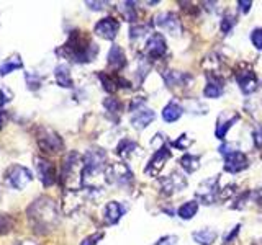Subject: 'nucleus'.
I'll return each mask as SVG.
<instances>
[{
	"instance_id": "4468645a",
	"label": "nucleus",
	"mask_w": 262,
	"mask_h": 245,
	"mask_svg": "<svg viewBox=\"0 0 262 245\" xmlns=\"http://www.w3.org/2000/svg\"><path fill=\"white\" fill-rule=\"evenodd\" d=\"M218 178H208L202 182L199 185V191H196V196L200 198V203L203 204H211L213 200H215V194L218 191Z\"/></svg>"
},
{
	"instance_id": "9d476101",
	"label": "nucleus",
	"mask_w": 262,
	"mask_h": 245,
	"mask_svg": "<svg viewBox=\"0 0 262 245\" xmlns=\"http://www.w3.org/2000/svg\"><path fill=\"white\" fill-rule=\"evenodd\" d=\"M35 165H36V172H38V177L41 180V183H43L45 186H51L56 182V172H54L53 163L46 159H43V157H36Z\"/></svg>"
},
{
	"instance_id": "a19ab883",
	"label": "nucleus",
	"mask_w": 262,
	"mask_h": 245,
	"mask_svg": "<svg viewBox=\"0 0 262 245\" xmlns=\"http://www.w3.org/2000/svg\"><path fill=\"white\" fill-rule=\"evenodd\" d=\"M176 242H177V235H166L159 239L156 245H176Z\"/></svg>"
},
{
	"instance_id": "20e7f679",
	"label": "nucleus",
	"mask_w": 262,
	"mask_h": 245,
	"mask_svg": "<svg viewBox=\"0 0 262 245\" xmlns=\"http://www.w3.org/2000/svg\"><path fill=\"white\" fill-rule=\"evenodd\" d=\"M154 24L162 31L170 33L172 36H179L182 33V23H180L179 16L172 12H162L154 16Z\"/></svg>"
},
{
	"instance_id": "dca6fc26",
	"label": "nucleus",
	"mask_w": 262,
	"mask_h": 245,
	"mask_svg": "<svg viewBox=\"0 0 262 245\" xmlns=\"http://www.w3.org/2000/svg\"><path fill=\"white\" fill-rule=\"evenodd\" d=\"M156 118V113L149 108H139L133 113L131 116V125L135 129H144L146 126H149Z\"/></svg>"
},
{
	"instance_id": "393cba45",
	"label": "nucleus",
	"mask_w": 262,
	"mask_h": 245,
	"mask_svg": "<svg viewBox=\"0 0 262 245\" xmlns=\"http://www.w3.org/2000/svg\"><path fill=\"white\" fill-rule=\"evenodd\" d=\"M196 211H199V203H196V201H187L179 208L177 214H179V217L188 220V219H192L196 214Z\"/></svg>"
},
{
	"instance_id": "37998d69",
	"label": "nucleus",
	"mask_w": 262,
	"mask_h": 245,
	"mask_svg": "<svg viewBox=\"0 0 262 245\" xmlns=\"http://www.w3.org/2000/svg\"><path fill=\"white\" fill-rule=\"evenodd\" d=\"M252 139H254V144H256V147H262V128H259L257 131H254Z\"/></svg>"
},
{
	"instance_id": "9b49d317",
	"label": "nucleus",
	"mask_w": 262,
	"mask_h": 245,
	"mask_svg": "<svg viewBox=\"0 0 262 245\" xmlns=\"http://www.w3.org/2000/svg\"><path fill=\"white\" fill-rule=\"evenodd\" d=\"M248 165H249L248 157H246V155L239 151L229 152L225 155V170L229 172V174L243 172L244 168H248Z\"/></svg>"
},
{
	"instance_id": "0eeeda50",
	"label": "nucleus",
	"mask_w": 262,
	"mask_h": 245,
	"mask_svg": "<svg viewBox=\"0 0 262 245\" xmlns=\"http://www.w3.org/2000/svg\"><path fill=\"white\" fill-rule=\"evenodd\" d=\"M106 182L110 183H118V185H126L133 180V174L131 170L125 165V163H113L105 172Z\"/></svg>"
},
{
	"instance_id": "39448f33",
	"label": "nucleus",
	"mask_w": 262,
	"mask_h": 245,
	"mask_svg": "<svg viewBox=\"0 0 262 245\" xmlns=\"http://www.w3.org/2000/svg\"><path fill=\"white\" fill-rule=\"evenodd\" d=\"M31 180H33L31 172L21 165H13L7 174V183L12 188H15V190H23L25 186L30 185Z\"/></svg>"
},
{
	"instance_id": "f03ea898",
	"label": "nucleus",
	"mask_w": 262,
	"mask_h": 245,
	"mask_svg": "<svg viewBox=\"0 0 262 245\" xmlns=\"http://www.w3.org/2000/svg\"><path fill=\"white\" fill-rule=\"evenodd\" d=\"M82 172H84V162L77 152H71L64 159L62 165V182L71 191H76L77 186L82 185Z\"/></svg>"
},
{
	"instance_id": "bb28decb",
	"label": "nucleus",
	"mask_w": 262,
	"mask_h": 245,
	"mask_svg": "<svg viewBox=\"0 0 262 245\" xmlns=\"http://www.w3.org/2000/svg\"><path fill=\"white\" fill-rule=\"evenodd\" d=\"M180 163H182V167L188 172V174H192V172H195L196 168L200 167V157L187 154V155H184L182 159H180Z\"/></svg>"
},
{
	"instance_id": "4be33fe9",
	"label": "nucleus",
	"mask_w": 262,
	"mask_h": 245,
	"mask_svg": "<svg viewBox=\"0 0 262 245\" xmlns=\"http://www.w3.org/2000/svg\"><path fill=\"white\" fill-rule=\"evenodd\" d=\"M193 240L200 245H211L216 239V232L213 229H202V231H196L192 234Z\"/></svg>"
},
{
	"instance_id": "e433bc0d",
	"label": "nucleus",
	"mask_w": 262,
	"mask_h": 245,
	"mask_svg": "<svg viewBox=\"0 0 262 245\" xmlns=\"http://www.w3.org/2000/svg\"><path fill=\"white\" fill-rule=\"evenodd\" d=\"M239 231H241V226L237 224V226L233 227V231H231V232H229V234H225V243H223V245H233V243H234V239H236V235L239 234Z\"/></svg>"
},
{
	"instance_id": "412c9836",
	"label": "nucleus",
	"mask_w": 262,
	"mask_h": 245,
	"mask_svg": "<svg viewBox=\"0 0 262 245\" xmlns=\"http://www.w3.org/2000/svg\"><path fill=\"white\" fill-rule=\"evenodd\" d=\"M182 113H184L182 106H180L177 102H170V103H167L166 106H164L162 118H164V121H167V122H174V121H177L180 116H182Z\"/></svg>"
},
{
	"instance_id": "4c0bfd02",
	"label": "nucleus",
	"mask_w": 262,
	"mask_h": 245,
	"mask_svg": "<svg viewBox=\"0 0 262 245\" xmlns=\"http://www.w3.org/2000/svg\"><path fill=\"white\" fill-rule=\"evenodd\" d=\"M12 98H13V95L8 92L7 88H4V87L0 88V106H4L5 103H8V102L12 100Z\"/></svg>"
},
{
	"instance_id": "79ce46f5",
	"label": "nucleus",
	"mask_w": 262,
	"mask_h": 245,
	"mask_svg": "<svg viewBox=\"0 0 262 245\" xmlns=\"http://www.w3.org/2000/svg\"><path fill=\"white\" fill-rule=\"evenodd\" d=\"M251 7H252L251 0H239V2H237V8H239L243 13H248L251 10Z\"/></svg>"
},
{
	"instance_id": "6ab92c4d",
	"label": "nucleus",
	"mask_w": 262,
	"mask_h": 245,
	"mask_svg": "<svg viewBox=\"0 0 262 245\" xmlns=\"http://www.w3.org/2000/svg\"><path fill=\"white\" fill-rule=\"evenodd\" d=\"M125 64H126V57L123 49L117 44H113L108 51V65L115 70H120L121 67H125Z\"/></svg>"
},
{
	"instance_id": "2eb2a0df",
	"label": "nucleus",
	"mask_w": 262,
	"mask_h": 245,
	"mask_svg": "<svg viewBox=\"0 0 262 245\" xmlns=\"http://www.w3.org/2000/svg\"><path fill=\"white\" fill-rule=\"evenodd\" d=\"M208 82L207 87H205V96L207 98H218L223 95L225 92V80L223 77L216 76V74H208Z\"/></svg>"
},
{
	"instance_id": "c03bdc74",
	"label": "nucleus",
	"mask_w": 262,
	"mask_h": 245,
	"mask_svg": "<svg viewBox=\"0 0 262 245\" xmlns=\"http://www.w3.org/2000/svg\"><path fill=\"white\" fill-rule=\"evenodd\" d=\"M89 8H92V10H102L103 5H106L105 2H87Z\"/></svg>"
},
{
	"instance_id": "1a4fd4ad",
	"label": "nucleus",
	"mask_w": 262,
	"mask_h": 245,
	"mask_svg": "<svg viewBox=\"0 0 262 245\" xmlns=\"http://www.w3.org/2000/svg\"><path fill=\"white\" fill-rule=\"evenodd\" d=\"M169 157H170V151L167 149V147H159V149L156 151V154L152 155V159L149 160V163H147L144 172L151 177H158L161 174L164 163L167 162Z\"/></svg>"
},
{
	"instance_id": "ea45409f",
	"label": "nucleus",
	"mask_w": 262,
	"mask_h": 245,
	"mask_svg": "<svg viewBox=\"0 0 262 245\" xmlns=\"http://www.w3.org/2000/svg\"><path fill=\"white\" fill-rule=\"evenodd\" d=\"M190 144H192V141H190V139H187L185 134H184V136H180L179 141L174 142V145L177 147V149H187V147L190 145Z\"/></svg>"
},
{
	"instance_id": "b1692460",
	"label": "nucleus",
	"mask_w": 262,
	"mask_h": 245,
	"mask_svg": "<svg viewBox=\"0 0 262 245\" xmlns=\"http://www.w3.org/2000/svg\"><path fill=\"white\" fill-rule=\"evenodd\" d=\"M23 64H21V59L18 56H12L10 59H7L2 65H0V77L7 76V74H10L16 69H21Z\"/></svg>"
},
{
	"instance_id": "5701e85b",
	"label": "nucleus",
	"mask_w": 262,
	"mask_h": 245,
	"mask_svg": "<svg viewBox=\"0 0 262 245\" xmlns=\"http://www.w3.org/2000/svg\"><path fill=\"white\" fill-rule=\"evenodd\" d=\"M164 79H166V84L169 87H184L187 80H190V76L182 72H167L164 74Z\"/></svg>"
},
{
	"instance_id": "a878e982",
	"label": "nucleus",
	"mask_w": 262,
	"mask_h": 245,
	"mask_svg": "<svg viewBox=\"0 0 262 245\" xmlns=\"http://www.w3.org/2000/svg\"><path fill=\"white\" fill-rule=\"evenodd\" d=\"M98 79L102 80V84H103V88L106 90L108 93H113V92H117V88L120 87V84H121V79H115V77H112V76H106V74H103V72H100L98 74Z\"/></svg>"
},
{
	"instance_id": "a211bd4d",
	"label": "nucleus",
	"mask_w": 262,
	"mask_h": 245,
	"mask_svg": "<svg viewBox=\"0 0 262 245\" xmlns=\"http://www.w3.org/2000/svg\"><path fill=\"white\" fill-rule=\"evenodd\" d=\"M123 212H125V209L121 208V204L117 203V201H110L108 204L105 206V223L106 224H117L118 220L121 219Z\"/></svg>"
},
{
	"instance_id": "f257e3e1",
	"label": "nucleus",
	"mask_w": 262,
	"mask_h": 245,
	"mask_svg": "<svg viewBox=\"0 0 262 245\" xmlns=\"http://www.w3.org/2000/svg\"><path fill=\"white\" fill-rule=\"evenodd\" d=\"M68 56L72 57V61L76 62H89L94 61V57L98 53V47L94 43H89V41H84L80 38L79 31H74L69 36V41L64 46Z\"/></svg>"
},
{
	"instance_id": "f3484780",
	"label": "nucleus",
	"mask_w": 262,
	"mask_h": 245,
	"mask_svg": "<svg viewBox=\"0 0 262 245\" xmlns=\"http://www.w3.org/2000/svg\"><path fill=\"white\" fill-rule=\"evenodd\" d=\"M236 80H237V85H239L243 93H252L254 90L257 88V79L254 76V72H251V70L237 72Z\"/></svg>"
},
{
	"instance_id": "72a5a7b5",
	"label": "nucleus",
	"mask_w": 262,
	"mask_h": 245,
	"mask_svg": "<svg viewBox=\"0 0 262 245\" xmlns=\"http://www.w3.org/2000/svg\"><path fill=\"white\" fill-rule=\"evenodd\" d=\"M234 24H236V16L231 15V13H228V15H225L223 21H221V31H223L225 35H228Z\"/></svg>"
},
{
	"instance_id": "6e6552de",
	"label": "nucleus",
	"mask_w": 262,
	"mask_h": 245,
	"mask_svg": "<svg viewBox=\"0 0 262 245\" xmlns=\"http://www.w3.org/2000/svg\"><path fill=\"white\" fill-rule=\"evenodd\" d=\"M187 186V180L179 172H172L169 177H164L161 180V191L164 194H174Z\"/></svg>"
},
{
	"instance_id": "58836bf2",
	"label": "nucleus",
	"mask_w": 262,
	"mask_h": 245,
	"mask_svg": "<svg viewBox=\"0 0 262 245\" xmlns=\"http://www.w3.org/2000/svg\"><path fill=\"white\" fill-rule=\"evenodd\" d=\"M103 237V232H98V234H94V235H90V237H87V239H84L82 240V243L80 245H95L98 240H100Z\"/></svg>"
},
{
	"instance_id": "423d86ee",
	"label": "nucleus",
	"mask_w": 262,
	"mask_h": 245,
	"mask_svg": "<svg viewBox=\"0 0 262 245\" xmlns=\"http://www.w3.org/2000/svg\"><path fill=\"white\" fill-rule=\"evenodd\" d=\"M38 145L45 152H57L62 149V139L57 136L54 131L48 128H41L38 134Z\"/></svg>"
},
{
	"instance_id": "473e14b6",
	"label": "nucleus",
	"mask_w": 262,
	"mask_h": 245,
	"mask_svg": "<svg viewBox=\"0 0 262 245\" xmlns=\"http://www.w3.org/2000/svg\"><path fill=\"white\" fill-rule=\"evenodd\" d=\"M25 80H27V85L30 90H36L41 87V79L33 72H25Z\"/></svg>"
},
{
	"instance_id": "f8f14e48",
	"label": "nucleus",
	"mask_w": 262,
	"mask_h": 245,
	"mask_svg": "<svg viewBox=\"0 0 262 245\" xmlns=\"http://www.w3.org/2000/svg\"><path fill=\"white\" fill-rule=\"evenodd\" d=\"M166 39L161 35V33H154V35L149 36L146 43V54L152 57V59H159L164 54H166Z\"/></svg>"
},
{
	"instance_id": "c85d7f7f",
	"label": "nucleus",
	"mask_w": 262,
	"mask_h": 245,
	"mask_svg": "<svg viewBox=\"0 0 262 245\" xmlns=\"http://www.w3.org/2000/svg\"><path fill=\"white\" fill-rule=\"evenodd\" d=\"M135 149H138V144L135 141H129V139H123V141L117 147V154L121 155V157H126V155H129Z\"/></svg>"
},
{
	"instance_id": "7ed1b4c3",
	"label": "nucleus",
	"mask_w": 262,
	"mask_h": 245,
	"mask_svg": "<svg viewBox=\"0 0 262 245\" xmlns=\"http://www.w3.org/2000/svg\"><path fill=\"white\" fill-rule=\"evenodd\" d=\"M28 214L36 227H46L51 226L53 220H56V208L54 203L49 198H41L35 201L28 209Z\"/></svg>"
},
{
	"instance_id": "c9c22d12",
	"label": "nucleus",
	"mask_w": 262,
	"mask_h": 245,
	"mask_svg": "<svg viewBox=\"0 0 262 245\" xmlns=\"http://www.w3.org/2000/svg\"><path fill=\"white\" fill-rule=\"evenodd\" d=\"M10 227H12V219L7 214H2V212H0V234L8 232L10 231Z\"/></svg>"
},
{
	"instance_id": "2f4dec72",
	"label": "nucleus",
	"mask_w": 262,
	"mask_h": 245,
	"mask_svg": "<svg viewBox=\"0 0 262 245\" xmlns=\"http://www.w3.org/2000/svg\"><path fill=\"white\" fill-rule=\"evenodd\" d=\"M103 106H105V110L112 113V114H117L121 108V105L120 102L117 100V98H105L103 100Z\"/></svg>"
},
{
	"instance_id": "f704fd0d",
	"label": "nucleus",
	"mask_w": 262,
	"mask_h": 245,
	"mask_svg": "<svg viewBox=\"0 0 262 245\" xmlns=\"http://www.w3.org/2000/svg\"><path fill=\"white\" fill-rule=\"evenodd\" d=\"M251 41H252V46L256 49H262V28H256L251 33Z\"/></svg>"
},
{
	"instance_id": "aec40b11",
	"label": "nucleus",
	"mask_w": 262,
	"mask_h": 245,
	"mask_svg": "<svg viewBox=\"0 0 262 245\" xmlns=\"http://www.w3.org/2000/svg\"><path fill=\"white\" fill-rule=\"evenodd\" d=\"M54 79L57 82V85L62 87V88H71L72 87L71 72H69V67L66 64H59L54 69Z\"/></svg>"
},
{
	"instance_id": "a18cd8bd",
	"label": "nucleus",
	"mask_w": 262,
	"mask_h": 245,
	"mask_svg": "<svg viewBox=\"0 0 262 245\" xmlns=\"http://www.w3.org/2000/svg\"><path fill=\"white\" fill-rule=\"evenodd\" d=\"M5 118H7V114L5 111H0V128L4 126V122H5Z\"/></svg>"
},
{
	"instance_id": "c756f323",
	"label": "nucleus",
	"mask_w": 262,
	"mask_h": 245,
	"mask_svg": "<svg viewBox=\"0 0 262 245\" xmlns=\"http://www.w3.org/2000/svg\"><path fill=\"white\" fill-rule=\"evenodd\" d=\"M237 119H239V116H237V114H234V116H233L231 119H228L226 122H220L218 128H216V133H215L216 137H218V139H225V137H226V133L229 131V128H231Z\"/></svg>"
},
{
	"instance_id": "cd10ccee",
	"label": "nucleus",
	"mask_w": 262,
	"mask_h": 245,
	"mask_svg": "<svg viewBox=\"0 0 262 245\" xmlns=\"http://www.w3.org/2000/svg\"><path fill=\"white\" fill-rule=\"evenodd\" d=\"M120 13L125 16L126 21H135L136 20V8H135V2H123L118 7Z\"/></svg>"
},
{
	"instance_id": "7c9ffc66",
	"label": "nucleus",
	"mask_w": 262,
	"mask_h": 245,
	"mask_svg": "<svg viewBox=\"0 0 262 245\" xmlns=\"http://www.w3.org/2000/svg\"><path fill=\"white\" fill-rule=\"evenodd\" d=\"M146 33H149V27H147V24H135V27H131V30H129V38L138 39V38L144 36Z\"/></svg>"
},
{
	"instance_id": "ddd939ff",
	"label": "nucleus",
	"mask_w": 262,
	"mask_h": 245,
	"mask_svg": "<svg viewBox=\"0 0 262 245\" xmlns=\"http://www.w3.org/2000/svg\"><path fill=\"white\" fill-rule=\"evenodd\" d=\"M120 30V23L115 18H103L95 24V35L103 39H115Z\"/></svg>"
}]
</instances>
